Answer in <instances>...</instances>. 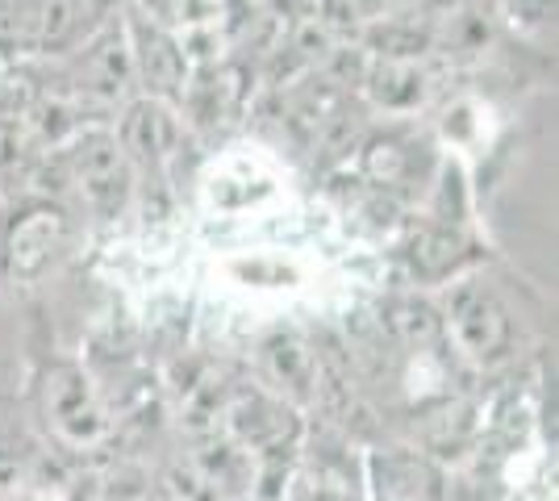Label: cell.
Listing matches in <instances>:
<instances>
[{"mask_svg":"<svg viewBox=\"0 0 559 501\" xmlns=\"http://www.w3.org/2000/svg\"><path fill=\"white\" fill-rule=\"evenodd\" d=\"M0 501H59L50 489H43V485H34V480H22L17 489H9Z\"/></svg>","mask_w":559,"mask_h":501,"instance_id":"e0dca14e","label":"cell"},{"mask_svg":"<svg viewBox=\"0 0 559 501\" xmlns=\"http://www.w3.org/2000/svg\"><path fill=\"white\" fill-rule=\"evenodd\" d=\"M421 146L405 130H380L359 143V180L380 196H405V192L430 184V171L421 167Z\"/></svg>","mask_w":559,"mask_h":501,"instance_id":"30bf717a","label":"cell"},{"mask_svg":"<svg viewBox=\"0 0 559 501\" xmlns=\"http://www.w3.org/2000/svg\"><path fill=\"white\" fill-rule=\"evenodd\" d=\"M510 13L526 25H547L556 17V0H510Z\"/></svg>","mask_w":559,"mask_h":501,"instance_id":"2e32d148","label":"cell"},{"mask_svg":"<svg viewBox=\"0 0 559 501\" xmlns=\"http://www.w3.org/2000/svg\"><path fill=\"white\" fill-rule=\"evenodd\" d=\"M126 43H130V63H134V80H139V96H155L180 109L192 80V63L185 55L180 34H171L167 25L146 17L139 4L126 9Z\"/></svg>","mask_w":559,"mask_h":501,"instance_id":"8992f818","label":"cell"},{"mask_svg":"<svg viewBox=\"0 0 559 501\" xmlns=\"http://www.w3.org/2000/svg\"><path fill=\"white\" fill-rule=\"evenodd\" d=\"M68 68V93L75 100H96V105H117L130 100L134 84V63H130V43H126V25L117 17H105L93 34L63 59Z\"/></svg>","mask_w":559,"mask_h":501,"instance_id":"52a82bcc","label":"cell"},{"mask_svg":"<svg viewBox=\"0 0 559 501\" xmlns=\"http://www.w3.org/2000/svg\"><path fill=\"white\" fill-rule=\"evenodd\" d=\"M59 159H63L68 184L80 189L84 205H88L96 217H117L130 205L134 167L126 164L114 130H105V126L75 130L68 143H59Z\"/></svg>","mask_w":559,"mask_h":501,"instance_id":"3957f363","label":"cell"},{"mask_svg":"<svg viewBox=\"0 0 559 501\" xmlns=\"http://www.w3.org/2000/svg\"><path fill=\"white\" fill-rule=\"evenodd\" d=\"M380 331L389 338V347H401L409 356H435L447 347L443 313L430 297L421 293H393L380 301Z\"/></svg>","mask_w":559,"mask_h":501,"instance_id":"8fae6325","label":"cell"},{"mask_svg":"<svg viewBox=\"0 0 559 501\" xmlns=\"http://www.w3.org/2000/svg\"><path fill=\"white\" fill-rule=\"evenodd\" d=\"M401 260H405L409 276L418 285H451V281L467 276V263L476 260V239L467 235L464 226L418 217L405 230Z\"/></svg>","mask_w":559,"mask_h":501,"instance_id":"9c48e42d","label":"cell"},{"mask_svg":"<svg viewBox=\"0 0 559 501\" xmlns=\"http://www.w3.org/2000/svg\"><path fill=\"white\" fill-rule=\"evenodd\" d=\"M71 242V214L50 201H25L0 222V272L13 285H38Z\"/></svg>","mask_w":559,"mask_h":501,"instance_id":"7a4b0ae2","label":"cell"},{"mask_svg":"<svg viewBox=\"0 0 559 501\" xmlns=\"http://www.w3.org/2000/svg\"><path fill=\"white\" fill-rule=\"evenodd\" d=\"M88 9H93L96 17H114V13H126L134 0H84Z\"/></svg>","mask_w":559,"mask_h":501,"instance_id":"ac0fdd59","label":"cell"},{"mask_svg":"<svg viewBox=\"0 0 559 501\" xmlns=\"http://www.w3.org/2000/svg\"><path fill=\"white\" fill-rule=\"evenodd\" d=\"M439 313H443L447 347L472 368L492 372V368H501L518 356L522 322L513 318L506 297L485 276L451 281L447 285V306H439Z\"/></svg>","mask_w":559,"mask_h":501,"instance_id":"6da1fadb","label":"cell"},{"mask_svg":"<svg viewBox=\"0 0 559 501\" xmlns=\"http://www.w3.org/2000/svg\"><path fill=\"white\" fill-rule=\"evenodd\" d=\"M38 414L47 430L63 443V448H96L109 439V414L105 402L96 393V384L88 381V372L71 359H55L47 363L43 381H38Z\"/></svg>","mask_w":559,"mask_h":501,"instance_id":"277c9868","label":"cell"},{"mask_svg":"<svg viewBox=\"0 0 559 501\" xmlns=\"http://www.w3.org/2000/svg\"><path fill=\"white\" fill-rule=\"evenodd\" d=\"M13 155H17V151H13V126L0 121V167L13 164Z\"/></svg>","mask_w":559,"mask_h":501,"instance_id":"d6986e66","label":"cell"},{"mask_svg":"<svg viewBox=\"0 0 559 501\" xmlns=\"http://www.w3.org/2000/svg\"><path fill=\"white\" fill-rule=\"evenodd\" d=\"M263 377L280 397H293V402H301L305 393H313L309 384L322 381L318 359L297 334H272L263 343Z\"/></svg>","mask_w":559,"mask_h":501,"instance_id":"5bb4252c","label":"cell"},{"mask_svg":"<svg viewBox=\"0 0 559 501\" xmlns=\"http://www.w3.org/2000/svg\"><path fill=\"white\" fill-rule=\"evenodd\" d=\"M185 118L176 105L155 96H130L121 105L114 139L134 171H164L185 146Z\"/></svg>","mask_w":559,"mask_h":501,"instance_id":"ba28073f","label":"cell"},{"mask_svg":"<svg viewBox=\"0 0 559 501\" xmlns=\"http://www.w3.org/2000/svg\"><path fill=\"white\" fill-rule=\"evenodd\" d=\"M222 272H226L230 285L247 288L255 297L301 293L305 281H309V272H305V263L297 255H267V251H259V255H234V260L222 263Z\"/></svg>","mask_w":559,"mask_h":501,"instance_id":"7c38bea8","label":"cell"},{"mask_svg":"<svg viewBox=\"0 0 559 501\" xmlns=\"http://www.w3.org/2000/svg\"><path fill=\"white\" fill-rule=\"evenodd\" d=\"M34 460H38V452H34L29 427L22 422L17 406H13L9 397H0V498L22 485L25 468H29Z\"/></svg>","mask_w":559,"mask_h":501,"instance_id":"9a60e30c","label":"cell"},{"mask_svg":"<svg viewBox=\"0 0 559 501\" xmlns=\"http://www.w3.org/2000/svg\"><path fill=\"white\" fill-rule=\"evenodd\" d=\"M364 93L384 114H409L426 100V72L418 59H372Z\"/></svg>","mask_w":559,"mask_h":501,"instance_id":"4fadbf2b","label":"cell"},{"mask_svg":"<svg viewBox=\"0 0 559 501\" xmlns=\"http://www.w3.org/2000/svg\"><path fill=\"white\" fill-rule=\"evenodd\" d=\"M364 501H451V473L414 443H376L364 452Z\"/></svg>","mask_w":559,"mask_h":501,"instance_id":"5b68a950","label":"cell"}]
</instances>
